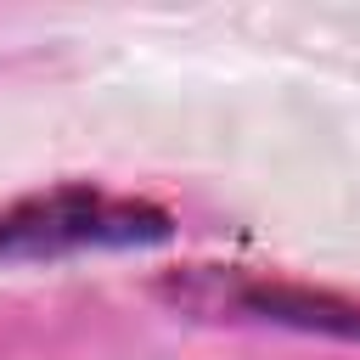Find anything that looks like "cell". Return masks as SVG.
I'll return each instance as SVG.
<instances>
[{
    "instance_id": "cell-1",
    "label": "cell",
    "mask_w": 360,
    "mask_h": 360,
    "mask_svg": "<svg viewBox=\"0 0 360 360\" xmlns=\"http://www.w3.org/2000/svg\"><path fill=\"white\" fill-rule=\"evenodd\" d=\"M174 236V214L146 197H107L90 180H68L51 191H28L0 208V259L39 264L68 253H112V248H158Z\"/></svg>"
},
{
    "instance_id": "cell-2",
    "label": "cell",
    "mask_w": 360,
    "mask_h": 360,
    "mask_svg": "<svg viewBox=\"0 0 360 360\" xmlns=\"http://www.w3.org/2000/svg\"><path fill=\"white\" fill-rule=\"evenodd\" d=\"M231 309L253 315V321H276V326H298V332H326V338H349L360 343V304L321 292V287H292V281H236Z\"/></svg>"
}]
</instances>
